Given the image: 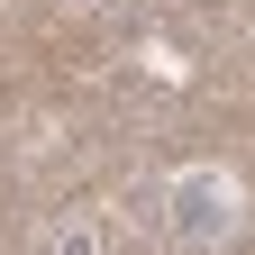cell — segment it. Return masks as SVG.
I'll return each instance as SVG.
<instances>
[{"mask_svg":"<svg viewBox=\"0 0 255 255\" xmlns=\"http://www.w3.org/2000/svg\"><path fill=\"white\" fill-rule=\"evenodd\" d=\"M137 64H146V73H155V82H191V64H182L173 46H155V37L137 46Z\"/></svg>","mask_w":255,"mask_h":255,"instance_id":"2","label":"cell"},{"mask_svg":"<svg viewBox=\"0 0 255 255\" xmlns=\"http://www.w3.org/2000/svg\"><path fill=\"white\" fill-rule=\"evenodd\" d=\"M164 228L182 246H237L246 237V182L228 164H182L164 182Z\"/></svg>","mask_w":255,"mask_h":255,"instance_id":"1","label":"cell"}]
</instances>
